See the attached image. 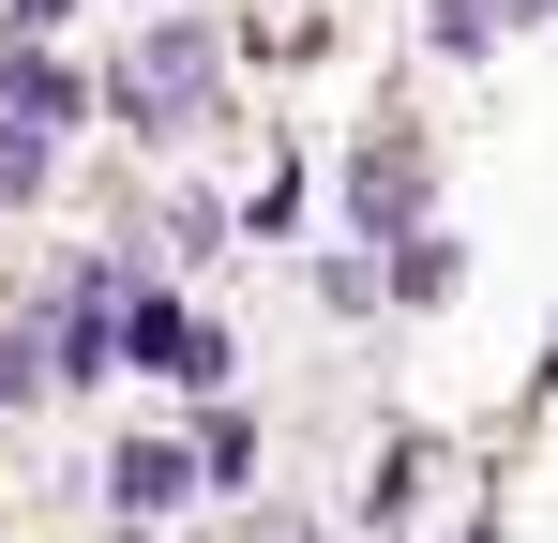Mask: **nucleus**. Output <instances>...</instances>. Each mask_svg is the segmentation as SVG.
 Listing matches in <instances>:
<instances>
[{"mask_svg":"<svg viewBox=\"0 0 558 543\" xmlns=\"http://www.w3.org/2000/svg\"><path fill=\"white\" fill-rule=\"evenodd\" d=\"M196 90H211V46H196V31H151V61H121V106H136L151 136H182Z\"/></svg>","mask_w":558,"mask_h":543,"instance_id":"nucleus-1","label":"nucleus"},{"mask_svg":"<svg viewBox=\"0 0 558 543\" xmlns=\"http://www.w3.org/2000/svg\"><path fill=\"white\" fill-rule=\"evenodd\" d=\"M121 362H151V377H227V348L196 333L182 302H136V333H121Z\"/></svg>","mask_w":558,"mask_h":543,"instance_id":"nucleus-2","label":"nucleus"},{"mask_svg":"<svg viewBox=\"0 0 558 543\" xmlns=\"http://www.w3.org/2000/svg\"><path fill=\"white\" fill-rule=\"evenodd\" d=\"M0 121H31V136H46V121H76V76H61V61H31V46H0Z\"/></svg>","mask_w":558,"mask_h":543,"instance_id":"nucleus-3","label":"nucleus"},{"mask_svg":"<svg viewBox=\"0 0 558 543\" xmlns=\"http://www.w3.org/2000/svg\"><path fill=\"white\" fill-rule=\"evenodd\" d=\"M182 483H196V468H182L167 438H136L121 468H106V498H121V514H182Z\"/></svg>","mask_w":558,"mask_h":543,"instance_id":"nucleus-4","label":"nucleus"},{"mask_svg":"<svg viewBox=\"0 0 558 543\" xmlns=\"http://www.w3.org/2000/svg\"><path fill=\"white\" fill-rule=\"evenodd\" d=\"M46 377H61L46 333H31V317H0V408H15V393H46Z\"/></svg>","mask_w":558,"mask_h":543,"instance_id":"nucleus-5","label":"nucleus"},{"mask_svg":"<svg viewBox=\"0 0 558 543\" xmlns=\"http://www.w3.org/2000/svg\"><path fill=\"white\" fill-rule=\"evenodd\" d=\"M348 196H363V227H377V212H408V196H423V167H408V152H363V181H348Z\"/></svg>","mask_w":558,"mask_h":543,"instance_id":"nucleus-6","label":"nucleus"},{"mask_svg":"<svg viewBox=\"0 0 558 543\" xmlns=\"http://www.w3.org/2000/svg\"><path fill=\"white\" fill-rule=\"evenodd\" d=\"M31 181H46V136H31V121H0V196H31Z\"/></svg>","mask_w":558,"mask_h":543,"instance_id":"nucleus-7","label":"nucleus"},{"mask_svg":"<svg viewBox=\"0 0 558 543\" xmlns=\"http://www.w3.org/2000/svg\"><path fill=\"white\" fill-rule=\"evenodd\" d=\"M61 15H76V0H15V31H61ZM15 31H0V46H15Z\"/></svg>","mask_w":558,"mask_h":543,"instance_id":"nucleus-8","label":"nucleus"}]
</instances>
